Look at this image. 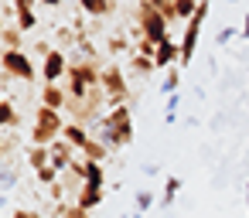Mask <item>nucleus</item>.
Segmentation results:
<instances>
[{
  "mask_svg": "<svg viewBox=\"0 0 249 218\" xmlns=\"http://www.w3.org/2000/svg\"><path fill=\"white\" fill-rule=\"evenodd\" d=\"M99 140H103L109 150L126 147V143L133 140V113H130L126 102H123V106H113L106 116H99Z\"/></svg>",
  "mask_w": 249,
  "mask_h": 218,
  "instance_id": "1",
  "label": "nucleus"
},
{
  "mask_svg": "<svg viewBox=\"0 0 249 218\" xmlns=\"http://www.w3.org/2000/svg\"><path fill=\"white\" fill-rule=\"evenodd\" d=\"M137 21H140V28H143V41L160 45V41L171 38V34H167V17L157 11L154 0H143V4L137 7Z\"/></svg>",
  "mask_w": 249,
  "mask_h": 218,
  "instance_id": "2",
  "label": "nucleus"
},
{
  "mask_svg": "<svg viewBox=\"0 0 249 218\" xmlns=\"http://www.w3.org/2000/svg\"><path fill=\"white\" fill-rule=\"evenodd\" d=\"M62 116L58 109H48V106H38V116H35V126H31V140L35 147H52L55 136H62Z\"/></svg>",
  "mask_w": 249,
  "mask_h": 218,
  "instance_id": "3",
  "label": "nucleus"
},
{
  "mask_svg": "<svg viewBox=\"0 0 249 218\" xmlns=\"http://www.w3.org/2000/svg\"><path fill=\"white\" fill-rule=\"evenodd\" d=\"M4 79H21V82H35L38 68L31 62L28 51H4Z\"/></svg>",
  "mask_w": 249,
  "mask_h": 218,
  "instance_id": "4",
  "label": "nucleus"
},
{
  "mask_svg": "<svg viewBox=\"0 0 249 218\" xmlns=\"http://www.w3.org/2000/svg\"><path fill=\"white\" fill-rule=\"evenodd\" d=\"M99 85H103V96H106V102H113V106H123V102L130 99V85H126V79H123V72H120L116 65L103 68V79H99Z\"/></svg>",
  "mask_w": 249,
  "mask_h": 218,
  "instance_id": "5",
  "label": "nucleus"
},
{
  "mask_svg": "<svg viewBox=\"0 0 249 218\" xmlns=\"http://www.w3.org/2000/svg\"><path fill=\"white\" fill-rule=\"evenodd\" d=\"M72 174H75L82 184H92V187H103V184H106V167H103V160H86V157H79V160L72 164Z\"/></svg>",
  "mask_w": 249,
  "mask_h": 218,
  "instance_id": "6",
  "label": "nucleus"
},
{
  "mask_svg": "<svg viewBox=\"0 0 249 218\" xmlns=\"http://www.w3.org/2000/svg\"><path fill=\"white\" fill-rule=\"evenodd\" d=\"M62 75H69V62H65V51H48L45 58H41V79L45 82H58Z\"/></svg>",
  "mask_w": 249,
  "mask_h": 218,
  "instance_id": "7",
  "label": "nucleus"
},
{
  "mask_svg": "<svg viewBox=\"0 0 249 218\" xmlns=\"http://www.w3.org/2000/svg\"><path fill=\"white\" fill-rule=\"evenodd\" d=\"M174 62H181V41L167 38V41L157 45V51H154V65H157V68H171Z\"/></svg>",
  "mask_w": 249,
  "mask_h": 218,
  "instance_id": "8",
  "label": "nucleus"
},
{
  "mask_svg": "<svg viewBox=\"0 0 249 218\" xmlns=\"http://www.w3.org/2000/svg\"><path fill=\"white\" fill-rule=\"evenodd\" d=\"M75 164V147L69 143V140H55L52 143V167L62 174L65 167H72Z\"/></svg>",
  "mask_w": 249,
  "mask_h": 218,
  "instance_id": "9",
  "label": "nucleus"
},
{
  "mask_svg": "<svg viewBox=\"0 0 249 218\" xmlns=\"http://www.w3.org/2000/svg\"><path fill=\"white\" fill-rule=\"evenodd\" d=\"M14 4V14H18V28L28 34L38 28V17H35V0H11Z\"/></svg>",
  "mask_w": 249,
  "mask_h": 218,
  "instance_id": "10",
  "label": "nucleus"
},
{
  "mask_svg": "<svg viewBox=\"0 0 249 218\" xmlns=\"http://www.w3.org/2000/svg\"><path fill=\"white\" fill-rule=\"evenodd\" d=\"M103 187H92V184H82V191H79V198H75V208H82V211H92V208H99L103 204Z\"/></svg>",
  "mask_w": 249,
  "mask_h": 218,
  "instance_id": "11",
  "label": "nucleus"
},
{
  "mask_svg": "<svg viewBox=\"0 0 249 218\" xmlns=\"http://www.w3.org/2000/svg\"><path fill=\"white\" fill-rule=\"evenodd\" d=\"M65 99H69V96H65L55 82H45V89H41V106H48V109H58V113H62V109H65Z\"/></svg>",
  "mask_w": 249,
  "mask_h": 218,
  "instance_id": "12",
  "label": "nucleus"
},
{
  "mask_svg": "<svg viewBox=\"0 0 249 218\" xmlns=\"http://www.w3.org/2000/svg\"><path fill=\"white\" fill-rule=\"evenodd\" d=\"M62 140H69L72 147H79V153H82V147L92 140L89 133H86V126L82 123H65V130H62Z\"/></svg>",
  "mask_w": 249,
  "mask_h": 218,
  "instance_id": "13",
  "label": "nucleus"
},
{
  "mask_svg": "<svg viewBox=\"0 0 249 218\" xmlns=\"http://www.w3.org/2000/svg\"><path fill=\"white\" fill-rule=\"evenodd\" d=\"M0 41H4V51H24V48H21V45H24V31H21L18 24H7L4 34H0Z\"/></svg>",
  "mask_w": 249,
  "mask_h": 218,
  "instance_id": "14",
  "label": "nucleus"
},
{
  "mask_svg": "<svg viewBox=\"0 0 249 218\" xmlns=\"http://www.w3.org/2000/svg\"><path fill=\"white\" fill-rule=\"evenodd\" d=\"M0 123H4V133H11L21 123V116H18V109H14V102L7 96H4V102H0Z\"/></svg>",
  "mask_w": 249,
  "mask_h": 218,
  "instance_id": "15",
  "label": "nucleus"
},
{
  "mask_svg": "<svg viewBox=\"0 0 249 218\" xmlns=\"http://www.w3.org/2000/svg\"><path fill=\"white\" fill-rule=\"evenodd\" d=\"M79 7L92 17H106V14H113V0H79Z\"/></svg>",
  "mask_w": 249,
  "mask_h": 218,
  "instance_id": "16",
  "label": "nucleus"
},
{
  "mask_svg": "<svg viewBox=\"0 0 249 218\" xmlns=\"http://www.w3.org/2000/svg\"><path fill=\"white\" fill-rule=\"evenodd\" d=\"M178 191H181V177H167L164 181V191H160V208H171L174 204V198H178Z\"/></svg>",
  "mask_w": 249,
  "mask_h": 218,
  "instance_id": "17",
  "label": "nucleus"
},
{
  "mask_svg": "<svg viewBox=\"0 0 249 218\" xmlns=\"http://www.w3.org/2000/svg\"><path fill=\"white\" fill-rule=\"evenodd\" d=\"M106 153H109V147H106L99 136H96V140H89V143L82 147V157H86V160H106Z\"/></svg>",
  "mask_w": 249,
  "mask_h": 218,
  "instance_id": "18",
  "label": "nucleus"
},
{
  "mask_svg": "<svg viewBox=\"0 0 249 218\" xmlns=\"http://www.w3.org/2000/svg\"><path fill=\"white\" fill-rule=\"evenodd\" d=\"M28 164L38 170V167H48L52 164V147H31L28 150Z\"/></svg>",
  "mask_w": 249,
  "mask_h": 218,
  "instance_id": "19",
  "label": "nucleus"
},
{
  "mask_svg": "<svg viewBox=\"0 0 249 218\" xmlns=\"http://www.w3.org/2000/svg\"><path fill=\"white\" fill-rule=\"evenodd\" d=\"M178 85H181V75H178V68H171V72L164 75V82H160V96H174Z\"/></svg>",
  "mask_w": 249,
  "mask_h": 218,
  "instance_id": "20",
  "label": "nucleus"
},
{
  "mask_svg": "<svg viewBox=\"0 0 249 218\" xmlns=\"http://www.w3.org/2000/svg\"><path fill=\"white\" fill-rule=\"evenodd\" d=\"M154 201H157V198H154V191H133V204H137V211H140V215H143V211H150V208H154Z\"/></svg>",
  "mask_w": 249,
  "mask_h": 218,
  "instance_id": "21",
  "label": "nucleus"
},
{
  "mask_svg": "<svg viewBox=\"0 0 249 218\" xmlns=\"http://www.w3.org/2000/svg\"><path fill=\"white\" fill-rule=\"evenodd\" d=\"M178 109H181V96H167V106H164V123H178Z\"/></svg>",
  "mask_w": 249,
  "mask_h": 218,
  "instance_id": "22",
  "label": "nucleus"
},
{
  "mask_svg": "<svg viewBox=\"0 0 249 218\" xmlns=\"http://www.w3.org/2000/svg\"><path fill=\"white\" fill-rule=\"evenodd\" d=\"M235 34H239V28H218L215 31V45H229Z\"/></svg>",
  "mask_w": 249,
  "mask_h": 218,
  "instance_id": "23",
  "label": "nucleus"
},
{
  "mask_svg": "<svg viewBox=\"0 0 249 218\" xmlns=\"http://www.w3.org/2000/svg\"><path fill=\"white\" fill-rule=\"evenodd\" d=\"M38 181H41V184H55V181H58V170H55L52 164H48V167H38Z\"/></svg>",
  "mask_w": 249,
  "mask_h": 218,
  "instance_id": "24",
  "label": "nucleus"
},
{
  "mask_svg": "<svg viewBox=\"0 0 249 218\" xmlns=\"http://www.w3.org/2000/svg\"><path fill=\"white\" fill-rule=\"evenodd\" d=\"M14 184H18V170L7 164V167H4V194H11V191H14Z\"/></svg>",
  "mask_w": 249,
  "mask_h": 218,
  "instance_id": "25",
  "label": "nucleus"
},
{
  "mask_svg": "<svg viewBox=\"0 0 249 218\" xmlns=\"http://www.w3.org/2000/svg\"><path fill=\"white\" fill-rule=\"evenodd\" d=\"M14 218H41V215H38V211H31V208H18V211H14Z\"/></svg>",
  "mask_w": 249,
  "mask_h": 218,
  "instance_id": "26",
  "label": "nucleus"
},
{
  "mask_svg": "<svg viewBox=\"0 0 249 218\" xmlns=\"http://www.w3.org/2000/svg\"><path fill=\"white\" fill-rule=\"evenodd\" d=\"M123 48H126L123 38H113V41H109V51H123Z\"/></svg>",
  "mask_w": 249,
  "mask_h": 218,
  "instance_id": "27",
  "label": "nucleus"
},
{
  "mask_svg": "<svg viewBox=\"0 0 249 218\" xmlns=\"http://www.w3.org/2000/svg\"><path fill=\"white\" fill-rule=\"evenodd\" d=\"M143 174H147V177H157L160 167H157V164H143Z\"/></svg>",
  "mask_w": 249,
  "mask_h": 218,
  "instance_id": "28",
  "label": "nucleus"
},
{
  "mask_svg": "<svg viewBox=\"0 0 249 218\" xmlns=\"http://www.w3.org/2000/svg\"><path fill=\"white\" fill-rule=\"evenodd\" d=\"M239 34H242V41H249V14L242 17V28H239Z\"/></svg>",
  "mask_w": 249,
  "mask_h": 218,
  "instance_id": "29",
  "label": "nucleus"
},
{
  "mask_svg": "<svg viewBox=\"0 0 249 218\" xmlns=\"http://www.w3.org/2000/svg\"><path fill=\"white\" fill-rule=\"evenodd\" d=\"M69 218H89V211H82V208H69Z\"/></svg>",
  "mask_w": 249,
  "mask_h": 218,
  "instance_id": "30",
  "label": "nucleus"
},
{
  "mask_svg": "<svg viewBox=\"0 0 249 218\" xmlns=\"http://www.w3.org/2000/svg\"><path fill=\"white\" fill-rule=\"evenodd\" d=\"M242 194H246V211H249V184H246V191H242Z\"/></svg>",
  "mask_w": 249,
  "mask_h": 218,
  "instance_id": "31",
  "label": "nucleus"
},
{
  "mask_svg": "<svg viewBox=\"0 0 249 218\" xmlns=\"http://www.w3.org/2000/svg\"><path fill=\"white\" fill-rule=\"evenodd\" d=\"M45 4H48V7H58V4H62V0H45Z\"/></svg>",
  "mask_w": 249,
  "mask_h": 218,
  "instance_id": "32",
  "label": "nucleus"
},
{
  "mask_svg": "<svg viewBox=\"0 0 249 218\" xmlns=\"http://www.w3.org/2000/svg\"><path fill=\"white\" fill-rule=\"evenodd\" d=\"M133 218H143V215H140V211H137V215H133Z\"/></svg>",
  "mask_w": 249,
  "mask_h": 218,
  "instance_id": "33",
  "label": "nucleus"
},
{
  "mask_svg": "<svg viewBox=\"0 0 249 218\" xmlns=\"http://www.w3.org/2000/svg\"><path fill=\"white\" fill-rule=\"evenodd\" d=\"M123 218H133V215H123Z\"/></svg>",
  "mask_w": 249,
  "mask_h": 218,
  "instance_id": "34",
  "label": "nucleus"
}]
</instances>
